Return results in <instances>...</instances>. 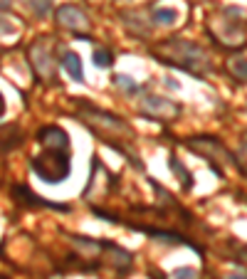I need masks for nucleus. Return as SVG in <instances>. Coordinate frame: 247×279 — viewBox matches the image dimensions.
I'll list each match as a JSON object with an SVG mask.
<instances>
[{"instance_id": "3", "label": "nucleus", "mask_w": 247, "mask_h": 279, "mask_svg": "<svg viewBox=\"0 0 247 279\" xmlns=\"http://www.w3.org/2000/svg\"><path fill=\"white\" fill-rule=\"evenodd\" d=\"M77 111H79V116H82V121L89 126V129H94V131H99V134H119V136H131V129L124 124V119L119 116H114V114H109V111H102V109H97L94 104H89L87 99H79L77 101Z\"/></svg>"}, {"instance_id": "9", "label": "nucleus", "mask_w": 247, "mask_h": 279, "mask_svg": "<svg viewBox=\"0 0 247 279\" xmlns=\"http://www.w3.org/2000/svg\"><path fill=\"white\" fill-rule=\"evenodd\" d=\"M62 70L67 72L74 82H84V70H82V57L77 52H64L62 55Z\"/></svg>"}, {"instance_id": "15", "label": "nucleus", "mask_w": 247, "mask_h": 279, "mask_svg": "<svg viewBox=\"0 0 247 279\" xmlns=\"http://www.w3.org/2000/svg\"><path fill=\"white\" fill-rule=\"evenodd\" d=\"M32 7H35V12L40 17H45L50 12V0H32Z\"/></svg>"}, {"instance_id": "1", "label": "nucleus", "mask_w": 247, "mask_h": 279, "mask_svg": "<svg viewBox=\"0 0 247 279\" xmlns=\"http://www.w3.org/2000/svg\"><path fill=\"white\" fill-rule=\"evenodd\" d=\"M151 55L158 57V60H163L166 65L181 67V70H188V72H193V74H203V72H208V67H210L208 55L203 52V47H198V45L190 42V40L171 37V40H166L163 45L153 47Z\"/></svg>"}, {"instance_id": "2", "label": "nucleus", "mask_w": 247, "mask_h": 279, "mask_svg": "<svg viewBox=\"0 0 247 279\" xmlns=\"http://www.w3.org/2000/svg\"><path fill=\"white\" fill-rule=\"evenodd\" d=\"M32 171L40 181L55 186L62 183L69 171H72V163H69V146H62V148H42L40 156L32 158Z\"/></svg>"}, {"instance_id": "17", "label": "nucleus", "mask_w": 247, "mask_h": 279, "mask_svg": "<svg viewBox=\"0 0 247 279\" xmlns=\"http://www.w3.org/2000/svg\"><path fill=\"white\" fill-rule=\"evenodd\" d=\"M7 20H0V35H12L15 32V27L12 25H5Z\"/></svg>"}, {"instance_id": "5", "label": "nucleus", "mask_w": 247, "mask_h": 279, "mask_svg": "<svg viewBox=\"0 0 247 279\" xmlns=\"http://www.w3.org/2000/svg\"><path fill=\"white\" fill-rule=\"evenodd\" d=\"M138 111L143 116H148V119H163V121H168V119H176L181 114V106L173 104V101H168V99H163V96H146L141 101Z\"/></svg>"}, {"instance_id": "6", "label": "nucleus", "mask_w": 247, "mask_h": 279, "mask_svg": "<svg viewBox=\"0 0 247 279\" xmlns=\"http://www.w3.org/2000/svg\"><path fill=\"white\" fill-rule=\"evenodd\" d=\"M30 62L42 79H47V82L55 79V62H52V55H50V47L45 45V40H37L30 47Z\"/></svg>"}, {"instance_id": "7", "label": "nucleus", "mask_w": 247, "mask_h": 279, "mask_svg": "<svg viewBox=\"0 0 247 279\" xmlns=\"http://www.w3.org/2000/svg\"><path fill=\"white\" fill-rule=\"evenodd\" d=\"M57 22H60L62 27L74 30V32H82V35L89 32V27H92L87 12L79 10L77 5H62L60 10H57Z\"/></svg>"}, {"instance_id": "11", "label": "nucleus", "mask_w": 247, "mask_h": 279, "mask_svg": "<svg viewBox=\"0 0 247 279\" xmlns=\"http://www.w3.org/2000/svg\"><path fill=\"white\" fill-rule=\"evenodd\" d=\"M112 62H114V57H112V52H109V50H104V47L94 50V65H97V67L109 70V67H112Z\"/></svg>"}, {"instance_id": "19", "label": "nucleus", "mask_w": 247, "mask_h": 279, "mask_svg": "<svg viewBox=\"0 0 247 279\" xmlns=\"http://www.w3.org/2000/svg\"><path fill=\"white\" fill-rule=\"evenodd\" d=\"M5 114V99H2V94H0V116Z\"/></svg>"}, {"instance_id": "8", "label": "nucleus", "mask_w": 247, "mask_h": 279, "mask_svg": "<svg viewBox=\"0 0 247 279\" xmlns=\"http://www.w3.org/2000/svg\"><path fill=\"white\" fill-rule=\"evenodd\" d=\"M12 195L17 198V203H27V205H35V208H52V210H62V212H67V205H57V203H47L45 198H37L35 193H30V188H25V186H15L12 188Z\"/></svg>"}, {"instance_id": "13", "label": "nucleus", "mask_w": 247, "mask_h": 279, "mask_svg": "<svg viewBox=\"0 0 247 279\" xmlns=\"http://www.w3.org/2000/svg\"><path fill=\"white\" fill-rule=\"evenodd\" d=\"M114 82H117V87L126 89L128 94H136V92L141 89V87H138V84H136V82H133L131 77H126V74H117V77H114Z\"/></svg>"}, {"instance_id": "20", "label": "nucleus", "mask_w": 247, "mask_h": 279, "mask_svg": "<svg viewBox=\"0 0 247 279\" xmlns=\"http://www.w3.org/2000/svg\"><path fill=\"white\" fill-rule=\"evenodd\" d=\"M228 279H247V277H245V275H230Z\"/></svg>"}, {"instance_id": "14", "label": "nucleus", "mask_w": 247, "mask_h": 279, "mask_svg": "<svg viewBox=\"0 0 247 279\" xmlns=\"http://www.w3.org/2000/svg\"><path fill=\"white\" fill-rule=\"evenodd\" d=\"M230 72H233V77H238L240 82H247V60H233V62H230Z\"/></svg>"}, {"instance_id": "16", "label": "nucleus", "mask_w": 247, "mask_h": 279, "mask_svg": "<svg viewBox=\"0 0 247 279\" xmlns=\"http://www.w3.org/2000/svg\"><path fill=\"white\" fill-rule=\"evenodd\" d=\"M195 270H190V267H178L176 272H173V279H195Z\"/></svg>"}, {"instance_id": "4", "label": "nucleus", "mask_w": 247, "mask_h": 279, "mask_svg": "<svg viewBox=\"0 0 247 279\" xmlns=\"http://www.w3.org/2000/svg\"><path fill=\"white\" fill-rule=\"evenodd\" d=\"M185 146H188L190 151H195V153H200V156L210 158V161H228V163H238V161H235V156H233V153L220 143V141H215V139H208V136L188 139L185 141Z\"/></svg>"}, {"instance_id": "10", "label": "nucleus", "mask_w": 247, "mask_h": 279, "mask_svg": "<svg viewBox=\"0 0 247 279\" xmlns=\"http://www.w3.org/2000/svg\"><path fill=\"white\" fill-rule=\"evenodd\" d=\"M153 20L161 22V25H173L178 20V10H173V7H156L153 10Z\"/></svg>"}, {"instance_id": "12", "label": "nucleus", "mask_w": 247, "mask_h": 279, "mask_svg": "<svg viewBox=\"0 0 247 279\" xmlns=\"http://www.w3.org/2000/svg\"><path fill=\"white\" fill-rule=\"evenodd\" d=\"M171 171H173L176 176H181V178H183V186H185V188H190V186H193V176H190L183 166L178 163V158H176V156H171Z\"/></svg>"}, {"instance_id": "18", "label": "nucleus", "mask_w": 247, "mask_h": 279, "mask_svg": "<svg viewBox=\"0 0 247 279\" xmlns=\"http://www.w3.org/2000/svg\"><path fill=\"white\" fill-rule=\"evenodd\" d=\"M10 5H12V0H0V10H10Z\"/></svg>"}]
</instances>
